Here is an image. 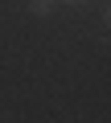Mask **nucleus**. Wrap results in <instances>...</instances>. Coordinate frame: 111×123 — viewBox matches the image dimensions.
Here are the masks:
<instances>
[{
    "mask_svg": "<svg viewBox=\"0 0 111 123\" xmlns=\"http://www.w3.org/2000/svg\"><path fill=\"white\" fill-rule=\"evenodd\" d=\"M58 4H86V0H58Z\"/></svg>",
    "mask_w": 111,
    "mask_h": 123,
    "instance_id": "nucleus-2",
    "label": "nucleus"
},
{
    "mask_svg": "<svg viewBox=\"0 0 111 123\" xmlns=\"http://www.w3.org/2000/svg\"><path fill=\"white\" fill-rule=\"evenodd\" d=\"M53 4H58V0H29V12H33V17H49Z\"/></svg>",
    "mask_w": 111,
    "mask_h": 123,
    "instance_id": "nucleus-1",
    "label": "nucleus"
}]
</instances>
